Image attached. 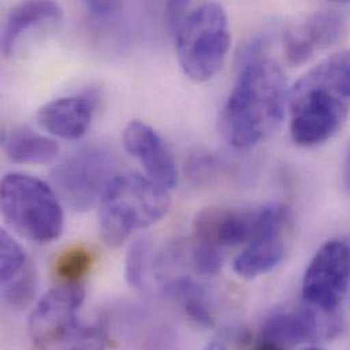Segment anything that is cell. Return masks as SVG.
I'll use <instances>...</instances> for the list:
<instances>
[{
	"label": "cell",
	"instance_id": "obj_17",
	"mask_svg": "<svg viewBox=\"0 0 350 350\" xmlns=\"http://www.w3.org/2000/svg\"><path fill=\"white\" fill-rule=\"evenodd\" d=\"M4 152L18 164H48L57 157L59 145L45 135L21 129L5 138Z\"/></svg>",
	"mask_w": 350,
	"mask_h": 350
},
{
	"label": "cell",
	"instance_id": "obj_3",
	"mask_svg": "<svg viewBox=\"0 0 350 350\" xmlns=\"http://www.w3.org/2000/svg\"><path fill=\"white\" fill-rule=\"evenodd\" d=\"M171 207L168 189L139 174L118 175L100 202V233L118 247L135 230L160 221Z\"/></svg>",
	"mask_w": 350,
	"mask_h": 350
},
{
	"label": "cell",
	"instance_id": "obj_5",
	"mask_svg": "<svg viewBox=\"0 0 350 350\" xmlns=\"http://www.w3.org/2000/svg\"><path fill=\"white\" fill-rule=\"evenodd\" d=\"M183 72L195 82H207L222 68L230 48L226 11L218 3H204L188 12L174 31Z\"/></svg>",
	"mask_w": 350,
	"mask_h": 350
},
{
	"label": "cell",
	"instance_id": "obj_6",
	"mask_svg": "<svg viewBox=\"0 0 350 350\" xmlns=\"http://www.w3.org/2000/svg\"><path fill=\"white\" fill-rule=\"evenodd\" d=\"M118 174L116 157L101 148L81 149L51 172V184L62 203L74 211H86L101 202Z\"/></svg>",
	"mask_w": 350,
	"mask_h": 350
},
{
	"label": "cell",
	"instance_id": "obj_26",
	"mask_svg": "<svg viewBox=\"0 0 350 350\" xmlns=\"http://www.w3.org/2000/svg\"><path fill=\"white\" fill-rule=\"evenodd\" d=\"M334 1H341V3H345V1H350V0H334Z\"/></svg>",
	"mask_w": 350,
	"mask_h": 350
},
{
	"label": "cell",
	"instance_id": "obj_20",
	"mask_svg": "<svg viewBox=\"0 0 350 350\" xmlns=\"http://www.w3.org/2000/svg\"><path fill=\"white\" fill-rule=\"evenodd\" d=\"M152 245L146 240L135 241L126 258V280L135 289H146L152 269Z\"/></svg>",
	"mask_w": 350,
	"mask_h": 350
},
{
	"label": "cell",
	"instance_id": "obj_15",
	"mask_svg": "<svg viewBox=\"0 0 350 350\" xmlns=\"http://www.w3.org/2000/svg\"><path fill=\"white\" fill-rule=\"evenodd\" d=\"M63 18V10L56 0H22L8 12L1 34V51L11 56L16 44L30 29L57 22Z\"/></svg>",
	"mask_w": 350,
	"mask_h": 350
},
{
	"label": "cell",
	"instance_id": "obj_23",
	"mask_svg": "<svg viewBox=\"0 0 350 350\" xmlns=\"http://www.w3.org/2000/svg\"><path fill=\"white\" fill-rule=\"evenodd\" d=\"M189 0H167V21L172 31H175L183 19L188 15Z\"/></svg>",
	"mask_w": 350,
	"mask_h": 350
},
{
	"label": "cell",
	"instance_id": "obj_12",
	"mask_svg": "<svg viewBox=\"0 0 350 350\" xmlns=\"http://www.w3.org/2000/svg\"><path fill=\"white\" fill-rule=\"evenodd\" d=\"M347 33L345 18L334 10L311 14L304 21L291 26L285 33V56L293 66L310 62L321 52L338 41Z\"/></svg>",
	"mask_w": 350,
	"mask_h": 350
},
{
	"label": "cell",
	"instance_id": "obj_16",
	"mask_svg": "<svg viewBox=\"0 0 350 350\" xmlns=\"http://www.w3.org/2000/svg\"><path fill=\"white\" fill-rule=\"evenodd\" d=\"M165 293L183 308L184 314L196 326L211 329L215 326V311L208 293L196 281L188 277H177L165 285Z\"/></svg>",
	"mask_w": 350,
	"mask_h": 350
},
{
	"label": "cell",
	"instance_id": "obj_18",
	"mask_svg": "<svg viewBox=\"0 0 350 350\" xmlns=\"http://www.w3.org/2000/svg\"><path fill=\"white\" fill-rule=\"evenodd\" d=\"M36 292L37 273L36 267L30 260L18 273L1 282L3 301L15 311H22L27 308L33 303Z\"/></svg>",
	"mask_w": 350,
	"mask_h": 350
},
{
	"label": "cell",
	"instance_id": "obj_10",
	"mask_svg": "<svg viewBox=\"0 0 350 350\" xmlns=\"http://www.w3.org/2000/svg\"><path fill=\"white\" fill-rule=\"evenodd\" d=\"M289 222L288 206L281 203L262 206L258 233L234 259V273L244 280H255L274 270L285 256V233Z\"/></svg>",
	"mask_w": 350,
	"mask_h": 350
},
{
	"label": "cell",
	"instance_id": "obj_22",
	"mask_svg": "<svg viewBox=\"0 0 350 350\" xmlns=\"http://www.w3.org/2000/svg\"><path fill=\"white\" fill-rule=\"evenodd\" d=\"M222 251L192 241L191 263L199 274L214 275L219 273L222 267Z\"/></svg>",
	"mask_w": 350,
	"mask_h": 350
},
{
	"label": "cell",
	"instance_id": "obj_24",
	"mask_svg": "<svg viewBox=\"0 0 350 350\" xmlns=\"http://www.w3.org/2000/svg\"><path fill=\"white\" fill-rule=\"evenodd\" d=\"M93 14L98 16H109L120 7V0H85Z\"/></svg>",
	"mask_w": 350,
	"mask_h": 350
},
{
	"label": "cell",
	"instance_id": "obj_13",
	"mask_svg": "<svg viewBox=\"0 0 350 350\" xmlns=\"http://www.w3.org/2000/svg\"><path fill=\"white\" fill-rule=\"evenodd\" d=\"M126 150L144 167L148 177L168 191L177 184L175 159L160 134L144 122L133 120L123 131Z\"/></svg>",
	"mask_w": 350,
	"mask_h": 350
},
{
	"label": "cell",
	"instance_id": "obj_4",
	"mask_svg": "<svg viewBox=\"0 0 350 350\" xmlns=\"http://www.w3.org/2000/svg\"><path fill=\"white\" fill-rule=\"evenodd\" d=\"M0 204L10 228L30 241L49 243L63 232L62 200L52 185L40 178L23 174L4 176Z\"/></svg>",
	"mask_w": 350,
	"mask_h": 350
},
{
	"label": "cell",
	"instance_id": "obj_1",
	"mask_svg": "<svg viewBox=\"0 0 350 350\" xmlns=\"http://www.w3.org/2000/svg\"><path fill=\"white\" fill-rule=\"evenodd\" d=\"M288 96L285 75L275 62L260 56L241 63L219 116L224 138L236 149L260 144L281 126Z\"/></svg>",
	"mask_w": 350,
	"mask_h": 350
},
{
	"label": "cell",
	"instance_id": "obj_11",
	"mask_svg": "<svg viewBox=\"0 0 350 350\" xmlns=\"http://www.w3.org/2000/svg\"><path fill=\"white\" fill-rule=\"evenodd\" d=\"M260 224L259 208L206 207L193 219L192 241L224 251L250 243Z\"/></svg>",
	"mask_w": 350,
	"mask_h": 350
},
{
	"label": "cell",
	"instance_id": "obj_9",
	"mask_svg": "<svg viewBox=\"0 0 350 350\" xmlns=\"http://www.w3.org/2000/svg\"><path fill=\"white\" fill-rule=\"evenodd\" d=\"M350 284V244L341 239L326 241L311 259L303 280V300L325 311L342 304Z\"/></svg>",
	"mask_w": 350,
	"mask_h": 350
},
{
	"label": "cell",
	"instance_id": "obj_25",
	"mask_svg": "<svg viewBox=\"0 0 350 350\" xmlns=\"http://www.w3.org/2000/svg\"><path fill=\"white\" fill-rule=\"evenodd\" d=\"M344 180L345 184L350 191V142L347 149V154H345V161H344Z\"/></svg>",
	"mask_w": 350,
	"mask_h": 350
},
{
	"label": "cell",
	"instance_id": "obj_14",
	"mask_svg": "<svg viewBox=\"0 0 350 350\" xmlns=\"http://www.w3.org/2000/svg\"><path fill=\"white\" fill-rule=\"evenodd\" d=\"M94 107L96 103L92 96L52 100L40 108L37 122L53 137L66 141H77L89 131Z\"/></svg>",
	"mask_w": 350,
	"mask_h": 350
},
{
	"label": "cell",
	"instance_id": "obj_19",
	"mask_svg": "<svg viewBox=\"0 0 350 350\" xmlns=\"http://www.w3.org/2000/svg\"><path fill=\"white\" fill-rule=\"evenodd\" d=\"M94 263L90 250L77 245L62 252L53 265V273L63 284H81Z\"/></svg>",
	"mask_w": 350,
	"mask_h": 350
},
{
	"label": "cell",
	"instance_id": "obj_8",
	"mask_svg": "<svg viewBox=\"0 0 350 350\" xmlns=\"http://www.w3.org/2000/svg\"><path fill=\"white\" fill-rule=\"evenodd\" d=\"M85 300L81 284H63L52 288L34 307L27 333L34 347L45 349L67 347L81 325L78 311Z\"/></svg>",
	"mask_w": 350,
	"mask_h": 350
},
{
	"label": "cell",
	"instance_id": "obj_2",
	"mask_svg": "<svg viewBox=\"0 0 350 350\" xmlns=\"http://www.w3.org/2000/svg\"><path fill=\"white\" fill-rule=\"evenodd\" d=\"M288 105L296 145L312 148L332 139L350 113V49L307 71L291 89Z\"/></svg>",
	"mask_w": 350,
	"mask_h": 350
},
{
	"label": "cell",
	"instance_id": "obj_21",
	"mask_svg": "<svg viewBox=\"0 0 350 350\" xmlns=\"http://www.w3.org/2000/svg\"><path fill=\"white\" fill-rule=\"evenodd\" d=\"M29 259L21 244L7 232L0 236V278L1 282L12 277L27 265Z\"/></svg>",
	"mask_w": 350,
	"mask_h": 350
},
{
	"label": "cell",
	"instance_id": "obj_7",
	"mask_svg": "<svg viewBox=\"0 0 350 350\" xmlns=\"http://www.w3.org/2000/svg\"><path fill=\"white\" fill-rule=\"evenodd\" d=\"M344 322L338 310L325 311L303 300L301 304L274 311L263 322L255 348L293 349L314 347L341 336Z\"/></svg>",
	"mask_w": 350,
	"mask_h": 350
}]
</instances>
